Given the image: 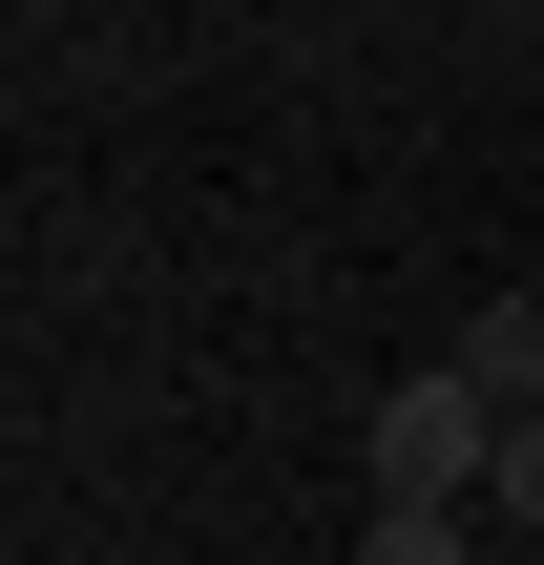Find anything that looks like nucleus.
I'll return each instance as SVG.
<instances>
[{
	"instance_id": "f257e3e1",
	"label": "nucleus",
	"mask_w": 544,
	"mask_h": 565,
	"mask_svg": "<svg viewBox=\"0 0 544 565\" xmlns=\"http://www.w3.org/2000/svg\"><path fill=\"white\" fill-rule=\"evenodd\" d=\"M482 461H503V419L461 377H377V503H482Z\"/></svg>"
},
{
	"instance_id": "20e7f679",
	"label": "nucleus",
	"mask_w": 544,
	"mask_h": 565,
	"mask_svg": "<svg viewBox=\"0 0 544 565\" xmlns=\"http://www.w3.org/2000/svg\"><path fill=\"white\" fill-rule=\"evenodd\" d=\"M482 524H524V545H544V419H503V461H482Z\"/></svg>"
},
{
	"instance_id": "f03ea898",
	"label": "nucleus",
	"mask_w": 544,
	"mask_h": 565,
	"mask_svg": "<svg viewBox=\"0 0 544 565\" xmlns=\"http://www.w3.org/2000/svg\"><path fill=\"white\" fill-rule=\"evenodd\" d=\"M440 377H461V398H482V419H544V294H482V315H461V356H440Z\"/></svg>"
},
{
	"instance_id": "7ed1b4c3",
	"label": "nucleus",
	"mask_w": 544,
	"mask_h": 565,
	"mask_svg": "<svg viewBox=\"0 0 544 565\" xmlns=\"http://www.w3.org/2000/svg\"><path fill=\"white\" fill-rule=\"evenodd\" d=\"M356 565H482V503H356Z\"/></svg>"
}]
</instances>
